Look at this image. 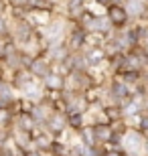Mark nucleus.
Returning <instances> with one entry per match:
<instances>
[{"label": "nucleus", "mask_w": 148, "mask_h": 156, "mask_svg": "<svg viewBox=\"0 0 148 156\" xmlns=\"http://www.w3.org/2000/svg\"><path fill=\"white\" fill-rule=\"evenodd\" d=\"M102 156H124V150H114V148H106Z\"/></svg>", "instance_id": "nucleus-10"}, {"label": "nucleus", "mask_w": 148, "mask_h": 156, "mask_svg": "<svg viewBox=\"0 0 148 156\" xmlns=\"http://www.w3.org/2000/svg\"><path fill=\"white\" fill-rule=\"evenodd\" d=\"M43 81H45V87L49 91H61V89H65V77H63V73L53 71V73H49Z\"/></svg>", "instance_id": "nucleus-5"}, {"label": "nucleus", "mask_w": 148, "mask_h": 156, "mask_svg": "<svg viewBox=\"0 0 148 156\" xmlns=\"http://www.w3.org/2000/svg\"><path fill=\"white\" fill-rule=\"evenodd\" d=\"M77 134H79V142L85 146V148H89V146H96V144H97V142H96V136H93V130H91V126H87V124L81 128Z\"/></svg>", "instance_id": "nucleus-7"}, {"label": "nucleus", "mask_w": 148, "mask_h": 156, "mask_svg": "<svg viewBox=\"0 0 148 156\" xmlns=\"http://www.w3.org/2000/svg\"><path fill=\"white\" fill-rule=\"evenodd\" d=\"M108 18H110V23H112V27H124L128 23V12L122 6H112L108 12Z\"/></svg>", "instance_id": "nucleus-6"}, {"label": "nucleus", "mask_w": 148, "mask_h": 156, "mask_svg": "<svg viewBox=\"0 0 148 156\" xmlns=\"http://www.w3.org/2000/svg\"><path fill=\"white\" fill-rule=\"evenodd\" d=\"M142 156H144V154H142Z\"/></svg>", "instance_id": "nucleus-17"}, {"label": "nucleus", "mask_w": 148, "mask_h": 156, "mask_svg": "<svg viewBox=\"0 0 148 156\" xmlns=\"http://www.w3.org/2000/svg\"><path fill=\"white\" fill-rule=\"evenodd\" d=\"M27 71H29L33 77H41V79H45L49 73H53L51 71V63H49L45 57H33V61L29 63Z\"/></svg>", "instance_id": "nucleus-2"}, {"label": "nucleus", "mask_w": 148, "mask_h": 156, "mask_svg": "<svg viewBox=\"0 0 148 156\" xmlns=\"http://www.w3.org/2000/svg\"><path fill=\"white\" fill-rule=\"evenodd\" d=\"M97 2H110V0H97Z\"/></svg>", "instance_id": "nucleus-14"}, {"label": "nucleus", "mask_w": 148, "mask_h": 156, "mask_svg": "<svg viewBox=\"0 0 148 156\" xmlns=\"http://www.w3.org/2000/svg\"><path fill=\"white\" fill-rule=\"evenodd\" d=\"M67 126L73 128L75 132H79L81 128L85 126V118H83V114H69L67 116Z\"/></svg>", "instance_id": "nucleus-8"}, {"label": "nucleus", "mask_w": 148, "mask_h": 156, "mask_svg": "<svg viewBox=\"0 0 148 156\" xmlns=\"http://www.w3.org/2000/svg\"><path fill=\"white\" fill-rule=\"evenodd\" d=\"M142 154L148 156V136H144V144H142Z\"/></svg>", "instance_id": "nucleus-12"}, {"label": "nucleus", "mask_w": 148, "mask_h": 156, "mask_svg": "<svg viewBox=\"0 0 148 156\" xmlns=\"http://www.w3.org/2000/svg\"><path fill=\"white\" fill-rule=\"evenodd\" d=\"M83 57H85L87 67H97V65H102L106 61V51H103L102 47H89L83 53Z\"/></svg>", "instance_id": "nucleus-4"}, {"label": "nucleus", "mask_w": 148, "mask_h": 156, "mask_svg": "<svg viewBox=\"0 0 148 156\" xmlns=\"http://www.w3.org/2000/svg\"><path fill=\"white\" fill-rule=\"evenodd\" d=\"M124 156H128V154H124Z\"/></svg>", "instance_id": "nucleus-16"}, {"label": "nucleus", "mask_w": 148, "mask_h": 156, "mask_svg": "<svg viewBox=\"0 0 148 156\" xmlns=\"http://www.w3.org/2000/svg\"><path fill=\"white\" fill-rule=\"evenodd\" d=\"M142 144H144V134L138 130H128L122 140V150L128 156H142Z\"/></svg>", "instance_id": "nucleus-1"}, {"label": "nucleus", "mask_w": 148, "mask_h": 156, "mask_svg": "<svg viewBox=\"0 0 148 156\" xmlns=\"http://www.w3.org/2000/svg\"><path fill=\"white\" fill-rule=\"evenodd\" d=\"M23 156H45V152H39V150H34V148H33V150H27Z\"/></svg>", "instance_id": "nucleus-11"}, {"label": "nucleus", "mask_w": 148, "mask_h": 156, "mask_svg": "<svg viewBox=\"0 0 148 156\" xmlns=\"http://www.w3.org/2000/svg\"><path fill=\"white\" fill-rule=\"evenodd\" d=\"M67 156H85V146L81 142H73L67 148Z\"/></svg>", "instance_id": "nucleus-9"}, {"label": "nucleus", "mask_w": 148, "mask_h": 156, "mask_svg": "<svg viewBox=\"0 0 148 156\" xmlns=\"http://www.w3.org/2000/svg\"><path fill=\"white\" fill-rule=\"evenodd\" d=\"M91 130H93V136H96L97 144L106 146L112 138V124L110 122H93L91 124Z\"/></svg>", "instance_id": "nucleus-3"}, {"label": "nucleus", "mask_w": 148, "mask_h": 156, "mask_svg": "<svg viewBox=\"0 0 148 156\" xmlns=\"http://www.w3.org/2000/svg\"><path fill=\"white\" fill-rule=\"evenodd\" d=\"M6 29H8V27H6V23L2 20V18H0V35H4V33H6Z\"/></svg>", "instance_id": "nucleus-13"}, {"label": "nucleus", "mask_w": 148, "mask_h": 156, "mask_svg": "<svg viewBox=\"0 0 148 156\" xmlns=\"http://www.w3.org/2000/svg\"><path fill=\"white\" fill-rule=\"evenodd\" d=\"M0 8H2V2H0Z\"/></svg>", "instance_id": "nucleus-15"}]
</instances>
